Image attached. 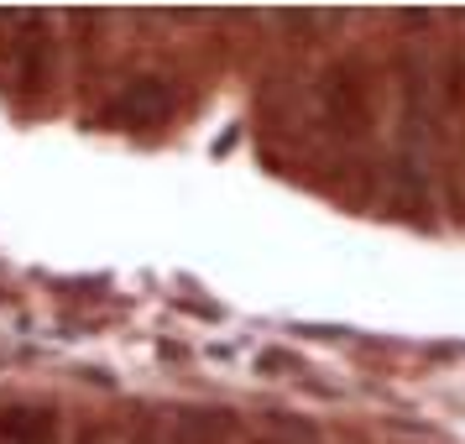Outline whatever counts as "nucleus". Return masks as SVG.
<instances>
[{
  "label": "nucleus",
  "instance_id": "nucleus-3",
  "mask_svg": "<svg viewBox=\"0 0 465 444\" xmlns=\"http://www.w3.org/2000/svg\"><path fill=\"white\" fill-rule=\"evenodd\" d=\"M0 444H64V423L47 402H0Z\"/></svg>",
  "mask_w": 465,
  "mask_h": 444
},
{
  "label": "nucleus",
  "instance_id": "nucleus-2",
  "mask_svg": "<svg viewBox=\"0 0 465 444\" xmlns=\"http://www.w3.org/2000/svg\"><path fill=\"white\" fill-rule=\"evenodd\" d=\"M168 115H173V84H163V79H131V84L115 89V100L105 105V126L147 131V126H163Z\"/></svg>",
  "mask_w": 465,
  "mask_h": 444
},
{
  "label": "nucleus",
  "instance_id": "nucleus-4",
  "mask_svg": "<svg viewBox=\"0 0 465 444\" xmlns=\"http://www.w3.org/2000/svg\"><path fill=\"white\" fill-rule=\"evenodd\" d=\"M235 434V419L220 408H183L168 423V444H225Z\"/></svg>",
  "mask_w": 465,
  "mask_h": 444
},
{
  "label": "nucleus",
  "instance_id": "nucleus-1",
  "mask_svg": "<svg viewBox=\"0 0 465 444\" xmlns=\"http://www.w3.org/2000/svg\"><path fill=\"white\" fill-rule=\"evenodd\" d=\"M319 115H324V126L335 131V136H351L361 142L366 126H371V89L361 79L356 68H330L324 74V84H319Z\"/></svg>",
  "mask_w": 465,
  "mask_h": 444
}]
</instances>
